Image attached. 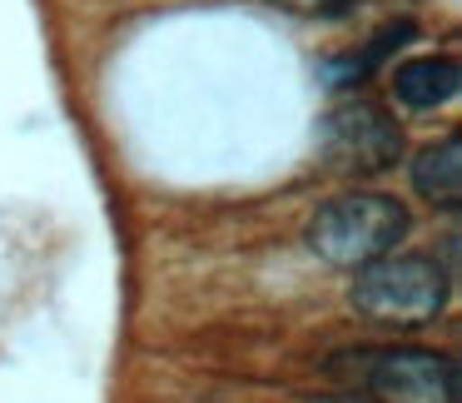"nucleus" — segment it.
<instances>
[{"mask_svg": "<svg viewBox=\"0 0 462 403\" xmlns=\"http://www.w3.org/2000/svg\"><path fill=\"white\" fill-rule=\"evenodd\" d=\"M408 234V210L402 200L378 190H353L328 200L319 214L309 220V249L333 269H353L383 259L398 249V239Z\"/></svg>", "mask_w": 462, "mask_h": 403, "instance_id": "obj_1", "label": "nucleus"}, {"mask_svg": "<svg viewBox=\"0 0 462 403\" xmlns=\"http://www.w3.org/2000/svg\"><path fill=\"white\" fill-rule=\"evenodd\" d=\"M393 95L408 110H438V105H448L457 95V61H448V55H422V61L398 65Z\"/></svg>", "mask_w": 462, "mask_h": 403, "instance_id": "obj_5", "label": "nucleus"}, {"mask_svg": "<svg viewBox=\"0 0 462 403\" xmlns=\"http://www.w3.org/2000/svg\"><path fill=\"white\" fill-rule=\"evenodd\" d=\"M408 35H412V25H393V31H383V35H378V41H373L363 55H348V61L333 65V70H328V85H353L358 75H368L373 65H378L383 55H388V51H398V45L408 41Z\"/></svg>", "mask_w": 462, "mask_h": 403, "instance_id": "obj_7", "label": "nucleus"}, {"mask_svg": "<svg viewBox=\"0 0 462 403\" xmlns=\"http://www.w3.org/2000/svg\"><path fill=\"white\" fill-rule=\"evenodd\" d=\"M363 389L378 403H457V363L432 349L363 353Z\"/></svg>", "mask_w": 462, "mask_h": 403, "instance_id": "obj_4", "label": "nucleus"}, {"mask_svg": "<svg viewBox=\"0 0 462 403\" xmlns=\"http://www.w3.org/2000/svg\"><path fill=\"white\" fill-rule=\"evenodd\" d=\"M279 11H293V15H338L348 0H269Z\"/></svg>", "mask_w": 462, "mask_h": 403, "instance_id": "obj_8", "label": "nucleus"}, {"mask_svg": "<svg viewBox=\"0 0 462 403\" xmlns=\"http://www.w3.org/2000/svg\"><path fill=\"white\" fill-rule=\"evenodd\" d=\"M412 190H418L428 204L457 210V200H462V140L457 135L428 145V150L412 160Z\"/></svg>", "mask_w": 462, "mask_h": 403, "instance_id": "obj_6", "label": "nucleus"}, {"mask_svg": "<svg viewBox=\"0 0 462 403\" xmlns=\"http://www.w3.org/2000/svg\"><path fill=\"white\" fill-rule=\"evenodd\" d=\"M353 309L383 329H418L448 309V269L428 254H383L353 279Z\"/></svg>", "mask_w": 462, "mask_h": 403, "instance_id": "obj_2", "label": "nucleus"}, {"mask_svg": "<svg viewBox=\"0 0 462 403\" xmlns=\"http://www.w3.org/2000/svg\"><path fill=\"white\" fill-rule=\"evenodd\" d=\"M319 145L338 174H383L402 160V130L383 105L343 100L323 115Z\"/></svg>", "mask_w": 462, "mask_h": 403, "instance_id": "obj_3", "label": "nucleus"}]
</instances>
